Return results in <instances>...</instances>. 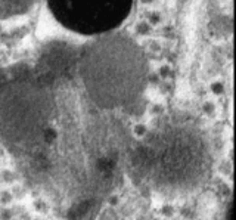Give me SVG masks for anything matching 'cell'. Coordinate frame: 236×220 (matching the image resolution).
<instances>
[{"label":"cell","mask_w":236,"mask_h":220,"mask_svg":"<svg viewBox=\"0 0 236 220\" xmlns=\"http://www.w3.org/2000/svg\"><path fill=\"white\" fill-rule=\"evenodd\" d=\"M55 19L83 36L108 33L131 12L133 0H46Z\"/></svg>","instance_id":"cell-1"}]
</instances>
